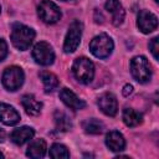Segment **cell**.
<instances>
[{
    "label": "cell",
    "mask_w": 159,
    "mask_h": 159,
    "mask_svg": "<svg viewBox=\"0 0 159 159\" xmlns=\"http://www.w3.org/2000/svg\"><path fill=\"white\" fill-rule=\"evenodd\" d=\"M11 42L17 50H27L35 39V31L22 24H15L11 30Z\"/></svg>",
    "instance_id": "6da1fadb"
},
{
    "label": "cell",
    "mask_w": 159,
    "mask_h": 159,
    "mask_svg": "<svg viewBox=\"0 0 159 159\" xmlns=\"http://www.w3.org/2000/svg\"><path fill=\"white\" fill-rule=\"evenodd\" d=\"M72 72L81 83H89L94 76V65L87 57H78L73 62Z\"/></svg>",
    "instance_id": "7a4b0ae2"
},
{
    "label": "cell",
    "mask_w": 159,
    "mask_h": 159,
    "mask_svg": "<svg viewBox=\"0 0 159 159\" xmlns=\"http://www.w3.org/2000/svg\"><path fill=\"white\" fill-rule=\"evenodd\" d=\"M130 73L139 83H147L152 77V70L144 56H135L130 61Z\"/></svg>",
    "instance_id": "3957f363"
},
{
    "label": "cell",
    "mask_w": 159,
    "mask_h": 159,
    "mask_svg": "<svg viewBox=\"0 0 159 159\" xmlns=\"http://www.w3.org/2000/svg\"><path fill=\"white\" fill-rule=\"evenodd\" d=\"M82 29H83V25L78 20H75L70 25L65 37V43H63V51L66 53H71L77 50L81 41V36H82Z\"/></svg>",
    "instance_id": "277c9868"
},
{
    "label": "cell",
    "mask_w": 159,
    "mask_h": 159,
    "mask_svg": "<svg viewBox=\"0 0 159 159\" xmlns=\"http://www.w3.org/2000/svg\"><path fill=\"white\" fill-rule=\"evenodd\" d=\"M89 50L91 52L98 57V58H106L112 53L113 50V41L109 36L102 34L96 36L91 43H89Z\"/></svg>",
    "instance_id": "5b68a950"
},
{
    "label": "cell",
    "mask_w": 159,
    "mask_h": 159,
    "mask_svg": "<svg viewBox=\"0 0 159 159\" xmlns=\"http://www.w3.org/2000/svg\"><path fill=\"white\" fill-rule=\"evenodd\" d=\"M24 72L17 66L7 67L2 73V84L9 91H16L19 89L24 83Z\"/></svg>",
    "instance_id": "8992f818"
},
{
    "label": "cell",
    "mask_w": 159,
    "mask_h": 159,
    "mask_svg": "<svg viewBox=\"0 0 159 159\" xmlns=\"http://www.w3.org/2000/svg\"><path fill=\"white\" fill-rule=\"evenodd\" d=\"M37 14L46 24H55L61 19V11L58 6L51 0H42L37 6Z\"/></svg>",
    "instance_id": "52a82bcc"
},
{
    "label": "cell",
    "mask_w": 159,
    "mask_h": 159,
    "mask_svg": "<svg viewBox=\"0 0 159 159\" xmlns=\"http://www.w3.org/2000/svg\"><path fill=\"white\" fill-rule=\"evenodd\" d=\"M32 57L34 60L42 66H50L53 63L55 60V52L50 43L41 41L37 42L32 48Z\"/></svg>",
    "instance_id": "ba28073f"
},
{
    "label": "cell",
    "mask_w": 159,
    "mask_h": 159,
    "mask_svg": "<svg viewBox=\"0 0 159 159\" xmlns=\"http://www.w3.org/2000/svg\"><path fill=\"white\" fill-rule=\"evenodd\" d=\"M137 25L142 32L149 34L158 27V17L149 10H142L138 14Z\"/></svg>",
    "instance_id": "9c48e42d"
},
{
    "label": "cell",
    "mask_w": 159,
    "mask_h": 159,
    "mask_svg": "<svg viewBox=\"0 0 159 159\" xmlns=\"http://www.w3.org/2000/svg\"><path fill=\"white\" fill-rule=\"evenodd\" d=\"M97 104L99 107V109L109 116V117H113L117 114V111H118V103H117V98L112 94V93H103L98 97V101H97Z\"/></svg>",
    "instance_id": "30bf717a"
},
{
    "label": "cell",
    "mask_w": 159,
    "mask_h": 159,
    "mask_svg": "<svg viewBox=\"0 0 159 159\" xmlns=\"http://www.w3.org/2000/svg\"><path fill=\"white\" fill-rule=\"evenodd\" d=\"M106 10L108 12H111V15H112V24L114 26H119L123 22L125 11H124L123 6L120 5V2L118 0H107Z\"/></svg>",
    "instance_id": "8fae6325"
},
{
    "label": "cell",
    "mask_w": 159,
    "mask_h": 159,
    "mask_svg": "<svg viewBox=\"0 0 159 159\" xmlns=\"http://www.w3.org/2000/svg\"><path fill=\"white\" fill-rule=\"evenodd\" d=\"M20 120V114L17 111L6 104V103H0V122L6 124V125H15Z\"/></svg>",
    "instance_id": "7c38bea8"
},
{
    "label": "cell",
    "mask_w": 159,
    "mask_h": 159,
    "mask_svg": "<svg viewBox=\"0 0 159 159\" xmlns=\"http://www.w3.org/2000/svg\"><path fill=\"white\" fill-rule=\"evenodd\" d=\"M60 98H61V101L67 106V107H70L71 109H73V111H78V109H82V108H84V106H86V103L82 101V99H80L71 89H68V88H62L61 89V92H60Z\"/></svg>",
    "instance_id": "4fadbf2b"
},
{
    "label": "cell",
    "mask_w": 159,
    "mask_h": 159,
    "mask_svg": "<svg viewBox=\"0 0 159 159\" xmlns=\"http://www.w3.org/2000/svg\"><path fill=\"white\" fill-rule=\"evenodd\" d=\"M21 104L29 116H37L42 109V103L32 94H25L21 98Z\"/></svg>",
    "instance_id": "5bb4252c"
},
{
    "label": "cell",
    "mask_w": 159,
    "mask_h": 159,
    "mask_svg": "<svg viewBox=\"0 0 159 159\" xmlns=\"http://www.w3.org/2000/svg\"><path fill=\"white\" fill-rule=\"evenodd\" d=\"M34 134H35V132H34L32 128H30V127H20V128H16V129H14V130L11 132L10 139H11L15 144L22 145V144H25L27 140L32 139Z\"/></svg>",
    "instance_id": "9a60e30c"
},
{
    "label": "cell",
    "mask_w": 159,
    "mask_h": 159,
    "mask_svg": "<svg viewBox=\"0 0 159 159\" xmlns=\"http://www.w3.org/2000/svg\"><path fill=\"white\" fill-rule=\"evenodd\" d=\"M106 145L113 152H122L125 147V140L119 132L112 130L106 135Z\"/></svg>",
    "instance_id": "2e32d148"
},
{
    "label": "cell",
    "mask_w": 159,
    "mask_h": 159,
    "mask_svg": "<svg viewBox=\"0 0 159 159\" xmlns=\"http://www.w3.org/2000/svg\"><path fill=\"white\" fill-rule=\"evenodd\" d=\"M46 154V142L43 139H35L30 143L26 150V155L30 158H42Z\"/></svg>",
    "instance_id": "e0dca14e"
},
{
    "label": "cell",
    "mask_w": 159,
    "mask_h": 159,
    "mask_svg": "<svg viewBox=\"0 0 159 159\" xmlns=\"http://www.w3.org/2000/svg\"><path fill=\"white\" fill-rule=\"evenodd\" d=\"M123 122L128 127H137L143 122V116L132 108H125L123 111Z\"/></svg>",
    "instance_id": "ac0fdd59"
},
{
    "label": "cell",
    "mask_w": 159,
    "mask_h": 159,
    "mask_svg": "<svg viewBox=\"0 0 159 159\" xmlns=\"http://www.w3.org/2000/svg\"><path fill=\"white\" fill-rule=\"evenodd\" d=\"M39 75H40V78L42 80V83H43V87H45V92H52L53 89L57 88L58 80L53 73L47 72V71H41Z\"/></svg>",
    "instance_id": "d6986e66"
},
{
    "label": "cell",
    "mask_w": 159,
    "mask_h": 159,
    "mask_svg": "<svg viewBox=\"0 0 159 159\" xmlns=\"http://www.w3.org/2000/svg\"><path fill=\"white\" fill-rule=\"evenodd\" d=\"M55 123H56V128L58 130H62V132H67L72 127L70 118L63 112H60V111L55 112Z\"/></svg>",
    "instance_id": "ffe728a7"
},
{
    "label": "cell",
    "mask_w": 159,
    "mask_h": 159,
    "mask_svg": "<svg viewBox=\"0 0 159 159\" xmlns=\"http://www.w3.org/2000/svg\"><path fill=\"white\" fill-rule=\"evenodd\" d=\"M82 127H83L84 132L86 133H89V134H99L103 130V124L98 119H96V118L86 119L82 123Z\"/></svg>",
    "instance_id": "44dd1931"
},
{
    "label": "cell",
    "mask_w": 159,
    "mask_h": 159,
    "mask_svg": "<svg viewBox=\"0 0 159 159\" xmlns=\"http://www.w3.org/2000/svg\"><path fill=\"white\" fill-rule=\"evenodd\" d=\"M50 157L55 158V159H61V158H68L70 157V152L67 150V148L62 144L55 143L52 144V147L50 148Z\"/></svg>",
    "instance_id": "7402d4cb"
},
{
    "label": "cell",
    "mask_w": 159,
    "mask_h": 159,
    "mask_svg": "<svg viewBox=\"0 0 159 159\" xmlns=\"http://www.w3.org/2000/svg\"><path fill=\"white\" fill-rule=\"evenodd\" d=\"M149 48H150V52H152L153 57L155 60H158L159 58V56H158V52H159V41H158V37L152 39V41L149 42Z\"/></svg>",
    "instance_id": "603a6c76"
},
{
    "label": "cell",
    "mask_w": 159,
    "mask_h": 159,
    "mask_svg": "<svg viewBox=\"0 0 159 159\" xmlns=\"http://www.w3.org/2000/svg\"><path fill=\"white\" fill-rule=\"evenodd\" d=\"M7 56V45L5 42V40H2L0 37V62Z\"/></svg>",
    "instance_id": "cb8c5ba5"
},
{
    "label": "cell",
    "mask_w": 159,
    "mask_h": 159,
    "mask_svg": "<svg viewBox=\"0 0 159 159\" xmlns=\"http://www.w3.org/2000/svg\"><path fill=\"white\" fill-rule=\"evenodd\" d=\"M132 92H133V86H132V84H125V86L123 87V91H122L123 96L128 97L129 94H132Z\"/></svg>",
    "instance_id": "d4e9b609"
},
{
    "label": "cell",
    "mask_w": 159,
    "mask_h": 159,
    "mask_svg": "<svg viewBox=\"0 0 159 159\" xmlns=\"http://www.w3.org/2000/svg\"><path fill=\"white\" fill-rule=\"evenodd\" d=\"M5 137H6V133L2 128H0V143H2L5 140Z\"/></svg>",
    "instance_id": "484cf974"
},
{
    "label": "cell",
    "mask_w": 159,
    "mask_h": 159,
    "mask_svg": "<svg viewBox=\"0 0 159 159\" xmlns=\"http://www.w3.org/2000/svg\"><path fill=\"white\" fill-rule=\"evenodd\" d=\"M0 158H4V154H2L1 152H0Z\"/></svg>",
    "instance_id": "4316f807"
},
{
    "label": "cell",
    "mask_w": 159,
    "mask_h": 159,
    "mask_svg": "<svg viewBox=\"0 0 159 159\" xmlns=\"http://www.w3.org/2000/svg\"><path fill=\"white\" fill-rule=\"evenodd\" d=\"M155 1H157V2H158V1H159V0H155Z\"/></svg>",
    "instance_id": "83f0119b"
},
{
    "label": "cell",
    "mask_w": 159,
    "mask_h": 159,
    "mask_svg": "<svg viewBox=\"0 0 159 159\" xmlns=\"http://www.w3.org/2000/svg\"><path fill=\"white\" fill-rule=\"evenodd\" d=\"M0 11H1V7H0Z\"/></svg>",
    "instance_id": "f1b7e54d"
},
{
    "label": "cell",
    "mask_w": 159,
    "mask_h": 159,
    "mask_svg": "<svg viewBox=\"0 0 159 159\" xmlns=\"http://www.w3.org/2000/svg\"><path fill=\"white\" fill-rule=\"evenodd\" d=\"M63 1H67V0H63Z\"/></svg>",
    "instance_id": "f546056e"
}]
</instances>
